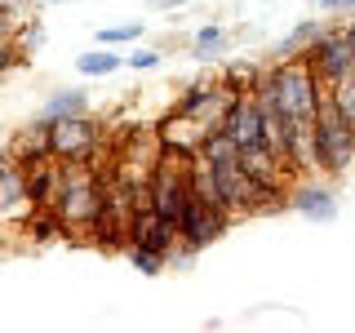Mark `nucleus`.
Segmentation results:
<instances>
[{"label": "nucleus", "mask_w": 355, "mask_h": 333, "mask_svg": "<svg viewBox=\"0 0 355 333\" xmlns=\"http://www.w3.org/2000/svg\"><path fill=\"white\" fill-rule=\"evenodd\" d=\"M262 80L271 85V94L280 98V107L297 120H315L320 103L329 98V85L311 71L306 58H271L262 71Z\"/></svg>", "instance_id": "1"}, {"label": "nucleus", "mask_w": 355, "mask_h": 333, "mask_svg": "<svg viewBox=\"0 0 355 333\" xmlns=\"http://www.w3.org/2000/svg\"><path fill=\"white\" fill-rule=\"evenodd\" d=\"M311 125H315V169L324 178H342L355 164V125L329 103V98L320 103Z\"/></svg>", "instance_id": "2"}, {"label": "nucleus", "mask_w": 355, "mask_h": 333, "mask_svg": "<svg viewBox=\"0 0 355 333\" xmlns=\"http://www.w3.org/2000/svg\"><path fill=\"white\" fill-rule=\"evenodd\" d=\"M103 120L94 111L85 116H67V120H53V155L58 160H71V164H94L98 169V155H103Z\"/></svg>", "instance_id": "3"}, {"label": "nucleus", "mask_w": 355, "mask_h": 333, "mask_svg": "<svg viewBox=\"0 0 355 333\" xmlns=\"http://www.w3.org/2000/svg\"><path fill=\"white\" fill-rule=\"evenodd\" d=\"M236 98H240V94H231V89L222 85L218 76H200V80L182 85V94L173 98V111H182V116L200 120L205 129H222V125H227V111H231V103H236Z\"/></svg>", "instance_id": "4"}, {"label": "nucleus", "mask_w": 355, "mask_h": 333, "mask_svg": "<svg viewBox=\"0 0 355 333\" xmlns=\"http://www.w3.org/2000/svg\"><path fill=\"white\" fill-rule=\"evenodd\" d=\"M302 58L311 62V71H315L324 85L347 80V76L355 71V44H351L347 22H342V27H324L315 40H311V49L302 53Z\"/></svg>", "instance_id": "5"}, {"label": "nucleus", "mask_w": 355, "mask_h": 333, "mask_svg": "<svg viewBox=\"0 0 355 333\" xmlns=\"http://www.w3.org/2000/svg\"><path fill=\"white\" fill-rule=\"evenodd\" d=\"M231 222H236V218L222 214L218 205H209V200H191V205H187V214L178 218V236H182V249L196 258L200 249H209L214 240L227 236Z\"/></svg>", "instance_id": "6"}, {"label": "nucleus", "mask_w": 355, "mask_h": 333, "mask_svg": "<svg viewBox=\"0 0 355 333\" xmlns=\"http://www.w3.org/2000/svg\"><path fill=\"white\" fill-rule=\"evenodd\" d=\"M31 209L36 205H31V191H27V169L5 151L0 155V227H18Z\"/></svg>", "instance_id": "7"}, {"label": "nucleus", "mask_w": 355, "mask_h": 333, "mask_svg": "<svg viewBox=\"0 0 355 333\" xmlns=\"http://www.w3.org/2000/svg\"><path fill=\"white\" fill-rule=\"evenodd\" d=\"M129 244H142V249H151V253L173 258V253L182 249V236H178V222L160 218L155 209H138V214L129 218Z\"/></svg>", "instance_id": "8"}, {"label": "nucleus", "mask_w": 355, "mask_h": 333, "mask_svg": "<svg viewBox=\"0 0 355 333\" xmlns=\"http://www.w3.org/2000/svg\"><path fill=\"white\" fill-rule=\"evenodd\" d=\"M288 209L302 214L306 222H333L338 218V196H333L329 182H320V173H311L288 187Z\"/></svg>", "instance_id": "9"}, {"label": "nucleus", "mask_w": 355, "mask_h": 333, "mask_svg": "<svg viewBox=\"0 0 355 333\" xmlns=\"http://www.w3.org/2000/svg\"><path fill=\"white\" fill-rule=\"evenodd\" d=\"M5 151L14 155L22 169H27V164H36V160H44V155H53V125L36 116L31 125H22L18 133H9V138H5Z\"/></svg>", "instance_id": "10"}, {"label": "nucleus", "mask_w": 355, "mask_h": 333, "mask_svg": "<svg viewBox=\"0 0 355 333\" xmlns=\"http://www.w3.org/2000/svg\"><path fill=\"white\" fill-rule=\"evenodd\" d=\"M231 133V138L240 142V147H253V142H266V120H262V107L253 94H240L236 103H231L227 111V125H222Z\"/></svg>", "instance_id": "11"}, {"label": "nucleus", "mask_w": 355, "mask_h": 333, "mask_svg": "<svg viewBox=\"0 0 355 333\" xmlns=\"http://www.w3.org/2000/svg\"><path fill=\"white\" fill-rule=\"evenodd\" d=\"M205 125L191 116H182V111H169V116L155 125V138H160V147H182V151H200V142H205Z\"/></svg>", "instance_id": "12"}, {"label": "nucleus", "mask_w": 355, "mask_h": 333, "mask_svg": "<svg viewBox=\"0 0 355 333\" xmlns=\"http://www.w3.org/2000/svg\"><path fill=\"white\" fill-rule=\"evenodd\" d=\"M18 236L27 244H53V240L71 236V231H67V222L58 218V209H31V214L18 222Z\"/></svg>", "instance_id": "13"}, {"label": "nucleus", "mask_w": 355, "mask_h": 333, "mask_svg": "<svg viewBox=\"0 0 355 333\" xmlns=\"http://www.w3.org/2000/svg\"><path fill=\"white\" fill-rule=\"evenodd\" d=\"M85 111H89V89L71 85V89H53V94L44 98V103H40V111H36V116H40V120H49V125H53V120H67V116H85Z\"/></svg>", "instance_id": "14"}, {"label": "nucleus", "mask_w": 355, "mask_h": 333, "mask_svg": "<svg viewBox=\"0 0 355 333\" xmlns=\"http://www.w3.org/2000/svg\"><path fill=\"white\" fill-rule=\"evenodd\" d=\"M329 22H320V18H306V22H297L293 31H288L284 40H275V49H271V58H302V53L311 49V40L324 31Z\"/></svg>", "instance_id": "15"}, {"label": "nucleus", "mask_w": 355, "mask_h": 333, "mask_svg": "<svg viewBox=\"0 0 355 333\" xmlns=\"http://www.w3.org/2000/svg\"><path fill=\"white\" fill-rule=\"evenodd\" d=\"M125 67V58L116 53V44H94V49H85L80 58H76V71L89 76V80H98V76H111Z\"/></svg>", "instance_id": "16"}, {"label": "nucleus", "mask_w": 355, "mask_h": 333, "mask_svg": "<svg viewBox=\"0 0 355 333\" xmlns=\"http://www.w3.org/2000/svg\"><path fill=\"white\" fill-rule=\"evenodd\" d=\"M218 80L227 85L231 94H253V89H258V80H262V67L240 58V62H227V67H222V71H218Z\"/></svg>", "instance_id": "17"}, {"label": "nucleus", "mask_w": 355, "mask_h": 333, "mask_svg": "<svg viewBox=\"0 0 355 333\" xmlns=\"http://www.w3.org/2000/svg\"><path fill=\"white\" fill-rule=\"evenodd\" d=\"M222 49H227V27H222V22H205V27L196 31V40H191V53L200 62H214Z\"/></svg>", "instance_id": "18"}, {"label": "nucleus", "mask_w": 355, "mask_h": 333, "mask_svg": "<svg viewBox=\"0 0 355 333\" xmlns=\"http://www.w3.org/2000/svg\"><path fill=\"white\" fill-rule=\"evenodd\" d=\"M142 31H147V22H120V27H103L98 31V44H138Z\"/></svg>", "instance_id": "19"}, {"label": "nucleus", "mask_w": 355, "mask_h": 333, "mask_svg": "<svg viewBox=\"0 0 355 333\" xmlns=\"http://www.w3.org/2000/svg\"><path fill=\"white\" fill-rule=\"evenodd\" d=\"M329 103L342 111V116L355 125V71L347 76V80H338V85H329Z\"/></svg>", "instance_id": "20"}, {"label": "nucleus", "mask_w": 355, "mask_h": 333, "mask_svg": "<svg viewBox=\"0 0 355 333\" xmlns=\"http://www.w3.org/2000/svg\"><path fill=\"white\" fill-rule=\"evenodd\" d=\"M125 258H129L133 266H138L142 275H160V271H164V262H169L164 253H151V249H142V244H129V249H125Z\"/></svg>", "instance_id": "21"}, {"label": "nucleus", "mask_w": 355, "mask_h": 333, "mask_svg": "<svg viewBox=\"0 0 355 333\" xmlns=\"http://www.w3.org/2000/svg\"><path fill=\"white\" fill-rule=\"evenodd\" d=\"M14 44H18V49L31 58V53H36L40 44H44V27H40V18H36V22H31V18H22V22H18V36H14Z\"/></svg>", "instance_id": "22"}, {"label": "nucleus", "mask_w": 355, "mask_h": 333, "mask_svg": "<svg viewBox=\"0 0 355 333\" xmlns=\"http://www.w3.org/2000/svg\"><path fill=\"white\" fill-rule=\"evenodd\" d=\"M164 53L160 49H147V44H133V49L125 53V67H133V71H155L160 67Z\"/></svg>", "instance_id": "23"}, {"label": "nucleus", "mask_w": 355, "mask_h": 333, "mask_svg": "<svg viewBox=\"0 0 355 333\" xmlns=\"http://www.w3.org/2000/svg\"><path fill=\"white\" fill-rule=\"evenodd\" d=\"M18 67H27V53H22L18 44H0V80H5L9 71H18Z\"/></svg>", "instance_id": "24"}, {"label": "nucleus", "mask_w": 355, "mask_h": 333, "mask_svg": "<svg viewBox=\"0 0 355 333\" xmlns=\"http://www.w3.org/2000/svg\"><path fill=\"white\" fill-rule=\"evenodd\" d=\"M315 5L324 9V14H347V18L355 14V0H315Z\"/></svg>", "instance_id": "25"}, {"label": "nucleus", "mask_w": 355, "mask_h": 333, "mask_svg": "<svg viewBox=\"0 0 355 333\" xmlns=\"http://www.w3.org/2000/svg\"><path fill=\"white\" fill-rule=\"evenodd\" d=\"M187 0H151V9H182Z\"/></svg>", "instance_id": "26"}, {"label": "nucleus", "mask_w": 355, "mask_h": 333, "mask_svg": "<svg viewBox=\"0 0 355 333\" xmlns=\"http://www.w3.org/2000/svg\"><path fill=\"white\" fill-rule=\"evenodd\" d=\"M27 5H58V0H27Z\"/></svg>", "instance_id": "27"}, {"label": "nucleus", "mask_w": 355, "mask_h": 333, "mask_svg": "<svg viewBox=\"0 0 355 333\" xmlns=\"http://www.w3.org/2000/svg\"><path fill=\"white\" fill-rule=\"evenodd\" d=\"M351 196H355V187H351Z\"/></svg>", "instance_id": "28"}]
</instances>
